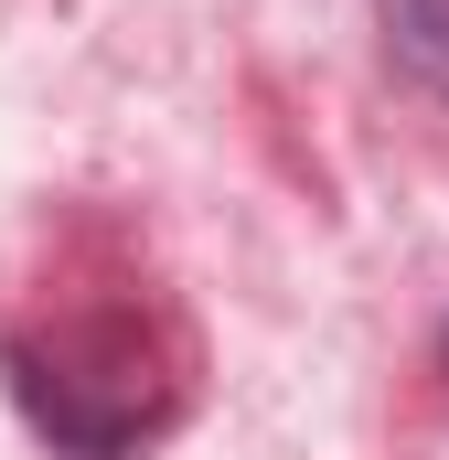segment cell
<instances>
[{
  "label": "cell",
  "mask_w": 449,
  "mask_h": 460,
  "mask_svg": "<svg viewBox=\"0 0 449 460\" xmlns=\"http://www.w3.org/2000/svg\"><path fill=\"white\" fill-rule=\"evenodd\" d=\"M374 32H385V65L449 108V0H374Z\"/></svg>",
  "instance_id": "1"
},
{
  "label": "cell",
  "mask_w": 449,
  "mask_h": 460,
  "mask_svg": "<svg viewBox=\"0 0 449 460\" xmlns=\"http://www.w3.org/2000/svg\"><path fill=\"white\" fill-rule=\"evenodd\" d=\"M439 364H449V332H439Z\"/></svg>",
  "instance_id": "2"
}]
</instances>
